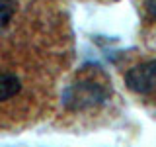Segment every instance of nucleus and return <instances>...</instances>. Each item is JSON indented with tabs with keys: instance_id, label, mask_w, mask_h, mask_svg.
I'll return each instance as SVG.
<instances>
[{
	"instance_id": "nucleus-3",
	"label": "nucleus",
	"mask_w": 156,
	"mask_h": 147,
	"mask_svg": "<svg viewBox=\"0 0 156 147\" xmlns=\"http://www.w3.org/2000/svg\"><path fill=\"white\" fill-rule=\"evenodd\" d=\"M22 92V81L16 73L2 71L0 69V102H6L16 98Z\"/></svg>"
},
{
	"instance_id": "nucleus-4",
	"label": "nucleus",
	"mask_w": 156,
	"mask_h": 147,
	"mask_svg": "<svg viewBox=\"0 0 156 147\" xmlns=\"http://www.w3.org/2000/svg\"><path fill=\"white\" fill-rule=\"evenodd\" d=\"M16 14V0H0V28H4Z\"/></svg>"
},
{
	"instance_id": "nucleus-5",
	"label": "nucleus",
	"mask_w": 156,
	"mask_h": 147,
	"mask_svg": "<svg viewBox=\"0 0 156 147\" xmlns=\"http://www.w3.org/2000/svg\"><path fill=\"white\" fill-rule=\"evenodd\" d=\"M144 6H146V12L156 20V0H144Z\"/></svg>"
},
{
	"instance_id": "nucleus-1",
	"label": "nucleus",
	"mask_w": 156,
	"mask_h": 147,
	"mask_svg": "<svg viewBox=\"0 0 156 147\" xmlns=\"http://www.w3.org/2000/svg\"><path fill=\"white\" fill-rule=\"evenodd\" d=\"M105 98H107V88L104 85H100L98 81H92V78H84V81L72 82L66 88L62 94V102L68 110L78 112L101 104Z\"/></svg>"
},
{
	"instance_id": "nucleus-2",
	"label": "nucleus",
	"mask_w": 156,
	"mask_h": 147,
	"mask_svg": "<svg viewBox=\"0 0 156 147\" xmlns=\"http://www.w3.org/2000/svg\"><path fill=\"white\" fill-rule=\"evenodd\" d=\"M125 85L139 94H154L156 92V59L135 65L125 75Z\"/></svg>"
}]
</instances>
